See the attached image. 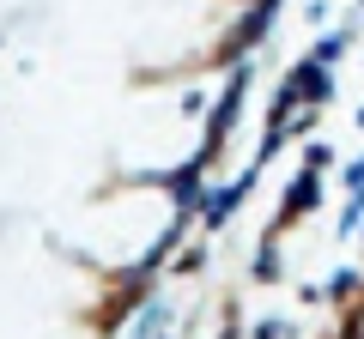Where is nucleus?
<instances>
[{"label":"nucleus","mask_w":364,"mask_h":339,"mask_svg":"<svg viewBox=\"0 0 364 339\" xmlns=\"http://www.w3.org/2000/svg\"><path fill=\"white\" fill-rule=\"evenodd\" d=\"M358 6H364V0H358Z\"/></svg>","instance_id":"obj_1"}]
</instances>
